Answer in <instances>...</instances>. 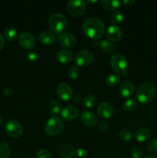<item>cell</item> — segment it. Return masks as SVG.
I'll return each mask as SVG.
<instances>
[{
  "mask_svg": "<svg viewBox=\"0 0 157 158\" xmlns=\"http://www.w3.org/2000/svg\"><path fill=\"white\" fill-rule=\"evenodd\" d=\"M119 92L123 97H131L135 92V86L131 82L125 81L120 86Z\"/></svg>",
  "mask_w": 157,
  "mask_h": 158,
  "instance_id": "e0dca14e",
  "label": "cell"
},
{
  "mask_svg": "<svg viewBox=\"0 0 157 158\" xmlns=\"http://www.w3.org/2000/svg\"><path fill=\"white\" fill-rule=\"evenodd\" d=\"M120 80H121V78H120L119 76L115 73H111L106 77V83L109 86L113 87V86H117L119 83Z\"/></svg>",
  "mask_w": 157,
  "mask_h": 158,
  "instance_id": "d4e9b609",
  "label": "cell"
},
{
  "mask_svg": "<svg viewBox=\"0 0 157 158\" xmlns=\"http://www.w3.org/2000/svg\"><path fill=\"white\" fill-rule=\"evenodd\" d=\"M58 42L61 46L66 48H72L76 44V38L72 33L69 32H64L60 33L58 36Z\"/></svg>",
  "mask_w": 157,
  "mask_h": 158,
  "instance_id": "8fae6325",
  "label": "cell"
},
{
  "mask_svg": "<svg viewBox=\"0 0 157 158\" xmlns=\"http://www.w3.org/2000/svg\"><path fill=\"white\" fill-rule=\"evenodd\" d=\"M110 66L118 73H125L128 67V61L125 56L121 53H115L111 56Z\"/></svg>",
  "mask_w": 157,
  "mask_h": 158,
  "instance_id": "5b68a950",
  "label": "cell"
},
{
  "mask_svg": "<svg viewBox=\"0 0 157 158\" xmlns=\"http://www.w3.org/2000/svg\"><path fill=\"white\" fill-rule=\"evenodd\" d=\"M120 2L118 0H102L101 5L103 8L109 11H116L119 8Z\"/></svg>",
  "mask_w": 157,
  "mask_h": 158,
  "instance_id": "7402d4cb",
  "label": "cell"
},
{
  "mask_svg": "<svg viewBox=\"0 0 157 158\" xmlns=\"http://www.w3.org/2000/svg\"><path fill=\"white\" fill-rule=\"evenodd\" d=\"M36 158H52V154L48 150L42 149L37 152Z\"/></svg>",
  "mask_w": 157,
  "mask_h": 158,
  "instance_id": "d6a6232c",
  "label": "cell"
},
{
  "mask_svg": "<svg viewBox=\"0 0 157 158\" xmlns=\"http://www.w3.org/2000/svg\"><path fill=\"white\" fill-rule=\"evenodd\" d=\"M61 115L66 120H74L78 115V107L74 105H68L63 108L61 112Z\"/></svg>",
  "mask_w": 157,
  "mask_h": 158,
  "instance_id": "2e32d148",
  "label": "cell"
},
{
  "mask_svg": "<svg viewBox=\"0 0 157 158\" xmlns=\"http://www.w3.org/2000/svg\"><path fill=\"white\" fill-rule=\"evenodd\" d=\"M2 123H3V120H2V118L1 116H0V126L2 124Z\"/></svg>",
  "mask_w": 157,
  "mask_h": 158,
  "instance_id": "7bdbcfd3",
  "label": "cell"
},
{
  "mask_svg": "<svg viewBox=\"0 0 157 158\" xmlns=\"http://www.w3.org/2000/svg\"><path fill=\"white\" fill-rule=\"evenodd\" d=\"M56 94L60 99L64 101H68L72 97V87L66 83H61L57 86Z\"/></svg>",
  "mask_w": 157,
  "mask_h": 158,
  "instance_id": "7c38bea8",
  "label": "cell"
},
{
  "mask_svg": "<svg viewBox=\"0 0 157 158\" xmlns=\"http://www.w3.org/2000/svg\"><path fill=\"white\" fill-rule=\"evenodd\" d=\"M88 2H89V3H93V2H96V1H88Z\"/></svg>",
  "mask_w": 157,
  "mask_h": 158,
  "instance_id": "ee69618b",
  "label": "cell"
},
{
  "mask_svg": "<svg viewBox=\"0 0 157 158\" xmlns=\"http://www.w3.org/2000/svg\"><path fill=\"white\" fill-rule=\"evenodd\" d=\"M135 2V0H123V3L126 6H131Z\"/></svg>",
  "mask_w": 157,
  "mask_h": 158,
  "instance_id": "f35d334b",
  "label": "cell"
},
{
  "mask_svg": "<svg viewBox=\"0 0 157 158\" xmlns=\"http://www.w3.org/2000/svg\"><path fill=\"white\" fill-rule=\"evenodd\" d=\"M68 21L65 15L61 13H54L49 16L48 25L55 33H60L66 29Z\"/></svg>",
  "mask_w": 157,
  "mask_h": 158,
  "instance_id": "3957f363",
  "label": "cell"
},
{
  "mask_svg": "<svg viewBox=\"0 0 157 158\" xmlns=\"http://www.w3.org/2000/svg\"><path fill=\"white\" fill-rule=\"evenodd\" d=\"M100 48L106 54H110L114 51V45L109 40H103L100 43Z\"/></svg>",
  "mask_w": 157,
  "mask_h": 158,
  "instance_id": "4316f807",
  "label": "cell"
},
{
  "mask_svg": "<svg viewBox=\"0 0 157 158\" xmlns=\"http://www.w3.org/2000/svg\"><path fill=\"white\" fill-rule=\"evenodd\" d=\"M4 37L8 41H13L18 37V31L15 28H8L4 31Z\"/></svg>",
  "mask_w": 157,
  "mask_h": 158,
  "instance_id": "484cf974",
  "label": "cell"
},
{
  "mask_svg": "<svg viewBox=\"0 0 157 158\" xmlns=\"http://www.w3.org/2000/svg\"><path fill=\"white\" fill-rule=\"evenodd\" d=\"M83 30L85 35L89 39L99 40L104 35V23L97 17H89L83 22Z\"/></svg>",
  "mask_w": 157,
  "mask_h": 158,
  "instance_id": "6da1fadb",
  "label": "cell"
},
{
  "mask_svg": "<svg viewBox=\"0 0 157 158\" xmlns=\"http://www.w3.org/2000/svg\"><path fill=\"white\" fill-rule=\"evenodd\" d=\"M56 58L60 63H69L73 59V53L69 49H60L57 52Z\"/></svg>",
  "mask_w": 157,
  "mask_h": 158,
  "instance_id": "ac0fdd59",
  "label": "cell"
},
{
  "mask_svg": "<svg viewBox=\"0 0 157 158\" xmlns=\"http://www.w3.org/2000/svg\"><path fill=\"white\" fill-rule=\"evenodd\" d=\"M18 43L22 47L27 49H31L35 46V39L32 33L28 32H22L18 36Z\"/></svg>",
  "mask_w": 157,
  "mask_h": 158,
  "instance_id": "30bf717a",
  "label": "cell"
},
{
  "mask_svg": "<svg viewBox=\"0 0 157 158\" xmlns=\"http://www.w3.org/2000/svg\"><path fill=\"white\" fill-rule=\"evenodd\" d=\"M99 116L103 119H109L113 115L114 110L112 105L107 102H103L97 108Z\"/></svg>",
  "mask_w": 157,
  "mask_h": 158,
  "instance_id": "5bb4252c",
  "label": "cell"
},
{
  "mask_svg": "<svg viewBox=\"0 0 157 158\" xmlns=\"http://www.w3.org/2000/svg\"><path fill=\"white\" fill-rule=\"evenodd\" d=\"M72 100H73V102L75 104H79L82 101V98L80 97H78V96H75V97L72 98Z\"/></svg>",
  "mask_w": 157,
  "mask_h": 158,
  "instance_id": "ab89813d",
  "label": "cell"
},
{
  "mask_svg": "<svg viewBox=\"0 0 157 158\" xmlns=\"http://www.w3.org/2000/svg\"><path fill=\"white\" fill-rule=\"evenodd\" d=\"M6 131L7 134L10 137H14V138H18L21 137L23 133V127L21 123L18 121L15 120H9L6 123Z\"/></svg>",
  "mask_w": 157,
  "mask_h": 158,
  "instance_id": "52a82bcc",
  "label": "cell"
},
{
  "mask_svg": "<svg viewBox=\"0 0 157 158\" xmlns=\"http://www.w3.org/2000/svg\"><path fill=\"white\" fill-rule=\"evenodd\" d=\"M59 155L63 158H72L75 154V151L72 146L66 143H60L57 146Z\"/></svg>",
  "mask_w": 157,
  "mask_h": 158,
  "instance_id": "9a60e30c",
  "label": "cell"
},
{
  "mask_svg": "<svg viewBox=\"0 0 157 158\" xmlns=\"http://www.w3.org/2000/svg\"><path fill=\"white\" fill-rule=\"evenodd\" d=\"M146 149L151 154H157V139L150 140L146 143Z\"/></svg>",
  "mask_w": 157,
  "mask_h": 158,
  "instance_id": "f546056e",
  "label": "cell"
},
{
  "mask_svg": "<svg viewBox=\"0 0 157 158\" xmlns=\"http://www.w3.org/2000/svg\"><path fill=\"white\" fill-rule=\"evenodd\" d=\"M151 137V131L149 128L141 127L139 128L135 133V138L137 141L143 143L147 141Z\"/></svg>",
  "mask_w": 157,
  "mask_h": 158,
  "instance_id": "d6986e66",
  "label": "cell"
},
{
  "mask_svg": "<svg viewBox=\"0 0 157 158\" xmlns=\"http://www.w3.org/2000/svg\"><path fill=\"white\" fill-rule=\"evenodd\" d=\"M27 57H28V60H29L30 62L32 63H35V62L37 61L38 58V55L36 51H34V50H30L27 54Z\"/></svg>",
  "mask_w": 157,
  "mask_h": 158,
  "instance_id": "e575fe53",
  "label": "cell"
},
{
  "mask_svg": "<svg viewBox=\"0 0 157 158\" xmlns=\"http://www.w3.org/2000/svg\"><path fill=\"white\" fill-rule=\"evenodd\" d=\"M68 75L71 79H77L79 75V69L77 66L72 65L68 69Z\"/></svg>",
  "mask_w": 157,
  "mask_h": 158,
  "instance_id": "4dcf8cb0",
  "label": "cell"
},
{
  "mask_svg": "<svg viewBox=\"0 0 157 158\" xmlns=\"http://www.w3.org/2000/svg\"><path fill=\"white\" fill-rule=\"evenodd\" d=\"M64 123L62 119L57 116H52L46 122L45 131L49 136L55 137L62 131Z\"/></svg>",
  "mask_w": 157,
  "mask_h": 158,
  "instance_id": "277c9868",
  "label": "cell"
},
{
  "mask_svg": "<svg viewBox=\"0 0 157 158\" xmlns=\"http://www.w3.org/2000/svg\"><path fill=\"white\" fill-rule=\"evenodd\" d=\"M14 93V89L12 87H7L3 90V94L6 97H9V96L12 95Z\"/></svg>",
  "mask_w": 157,
  "mask_h": 158,
  "instance_id": "74e56055",
  "label": "cell"
},
{
  "mask_svg": "<svg viewBox=\"0 0 157 158\" xmlns=\"http://www.w3.org/2000/svg\"><path fill=\"white\" fill-rule=\"evenodd\" d=\"M11 154V148L9 143L0 141V158H9Z\"/></svg>",
  "mask_w": 157,
  "mask_h": 158,
  "instance_id": "cb8c5ba5",
  "label": "cell"
},
{
  "mask_svg": "<svg viewBox=\"0 0 157 158\" xmlns=\"http://www.w3.org/2000/svg\"><path fill=\"white\" fill-rule=\"evenodd\" d=\"M48 106H49V114L52 116L59 114L61 111V103L55 98H52L49 100Z\"/></svg>",
  "mask_w": 157,
  "mask_h": 158,
  "instance_id": "44dd1931",
  "label": "cell"
},
{
  "mask_svg": "<svg viewBox=\"0 0 157 158\" xmlns=\"http://www.w3.org/2000/svg\"><path fill=\"white\" fill-rule=\"evenodd\" d=\"M67 10L71 15L80 17L86 10V3L82 0H70L67 3Z\"/></svg>",
  "mask_w": 157,
  "mask_h": 158,
  "instance_id": "8992f818",
  "label": "cell"
},
{
  "mask_svg": "<svg viewBox=\"0 0 157 158\" xmlns=\"http://www.w3.org/2000/svg\"><path fill=\"white\" fill-rule=\"evenodd\" d=\"M138 107V102L134 99H128L123 103V108L127 112H134Z\"/></svg>",
  "mask_w": 157,
  "mask_h": 158,
  "instance_id": "603a6c76",
  "label": "cell"
},
{
  "mask_svg": "<svg viewBox=\"0 0 157 158\" xmlns=\"http://www.w3.org/2000/svg\"><path fill=\"white\" fill-rule=\"evenodd\" d=\"M131 156L132 158H142L143 156V152L140 148H133L131 150Z\"/></svg>",
  "mask_w": 157,
  "mask_h": 158,
  "instance_id": "836d02e7",
  "label": "cell"
},
{
  "mask_svg": "<svg viewBox=\"0 0 157 158\" xmlns=\"http://www.w3.org/2000/svg\"><path fill=\"white\" fill-rule=\"evenodd\" d=\"M95 97H94L92 94H89V95L86 96L84 98V105L88 108H91L92 106H94V105L95 104Z\"/></svg>",
  "mask_w": 157,
  "mask_h": 158,
  "instance_id": "1f68e13d",
  "label": "cell"
},
{
  "mask_svg": "<svg viewBox=\"0 0 157 158\" xmlns=\"http://www.w3.org/2000/svg\"><path fill=\"white\" fill-rule=\"evenodd\" d=\"M75 60L78 66H88L94 61V55L91 51L81 50L76 54Z\"/></svg>",
  "mask_w": 157,
  "mask_h": 158,
  "instance_id": "ba28073f",
  "label": "cell"
},
{
  "mask_svg": "<svg viewBox=\"0 0 157 158\" xmlns=\"http://www.w3.org/2000/svg\"><path fill=\"white\" fill-rule=\"evenodd\" d=\"M110 20L112 23H114V25H118L124 20V15L122 12L115 11V12L111 14Z\"/></svg>",
  "mask_w": 157,
  "mask_h": 158,
  "instance_id": "83f0119b",
  "label": "cell"
},
{
  "mask_svg": "<svg viewBox=\"0 0 157 158\" xmlns=\"http://www.w3.org/2000/svg\"><path fill=\"white\" fill-rule=\"evenodd\" d=\"M156 96V88L151 83H144L139 86L135 97L139 103L143 104L149 103L155 99Z\"/></svg>",
  "mask_w": 157,
  "mask_h": 158,
  "instance_id": "7a4b0ae2",
  "label": "cell"
},
{
  "mask_svg": "<svg viewBox=\"0 0 157 158\" xmlns=\"http://www.w3.org/2000/svg\"><path fill=\"white\" fill-rule=\"evenodd\" d=\"M55 35L53 32L49 30H44L39 34V40L44 45H50L55 41Z\"/></svg>",
  "mask_w": 157,
  "mask_h": 158,
  "instance_id": "ffe728a7",
  "label": "cell"
},
{
  "mask_svg": "<svg viewBox=\"0 0 157 158\" xmlns=\"http://www.w3.org/2000/svg\"><path fill=\"white\" fill-rule=\"evenodd\" d=\"M144 158H157V156L155 155H148L146 157H145Z\"/></svg>",
  "mask_w": 157,
  "mask_h": 158,
  "instance_id": "b9f144b4",
  "label": "cell"
},
{
  "mask_svg": "<svg viewBox=\"0 0 157 158\" xmlns=\"http://www.w3.org/2000/svg\"><path fill=\"white\" fill-rule=\"evenodd\" d=\"M119 137L123 141H129L132 138V132L129 129H123L119 133Z\"/></svg>",
  "mask_w": 157,
  "mask_h": 158,
  "instance_id": "f1b7e54d",
  "label": "cell"
},
{
  "mask_svg": "<svg viewBox=\"0 0 157 158\" xmlns=\"http://www.w3.org/2000/svg\"><path fill=\"white\" fill-rule=\"evenodd\" d=\"M82 123L88 127H93L97 123V117L93 112L90 110H84L80 115Z\"/></svg>",
  "mask_w": 157,
  "mask_h": 158,
  "instance_id": "4fadbf2b",
  "label": "cell"
},
{
  "mask_svg": "<svg viewBox=\"0 0 157 158\" xmlns=\"http://www.w3.org/2000/svg\"><path fill=\"white\" fill-rule=\"evenodd\" d=\"M75 154H76L77 157H80V158H84L87 156L88 154V151L87 150L85 149V148H80L78 149H77L75 151Z\"/></svg>",
  "mask_w": 157,
  "mask_h": 158,
  "instance_id": "8d00e7d4",
  "label": "cell"
},
{
  "mask_svg": "<svg viewBox=\"0 0 157 158\" xmlns=\"http://www.w3.org/2000/svg\"><path fill=\"white\" fill-rule=\"evenodd\" d=\"M4 45H5V39L4 37L2 35V34L0 33V51L2 49V48L4 47Z\"/></svg>",
  "mask_w": 157,
  "mask_h": 158,
  "instance_id": "60d3db41",
  "label": "cell"
},
{
  "mask_svg": "<svg viewBox=\"0 0 157 158\" xmlns=\"http://www.w3.org/2000/svg\"><path fill=\"white\" fill-rule=\"evenodd\" d=\"M106 36L111 43H118L123 39V30L117 25H111L107 28Z\"/></svg>",
  "mask_w": 157,
  "mask_h": 158,
  "instance_id": "9c48e42d",
  "label": "cell"
},
{
  "mask_svg": "<svg viewBox=\"0 0 157 158\" xmlns=\"http://www.w3.org/2000/svg\"><path fill=\"white\" fill-rule=\"evenodd\" d=\"M98 128L100 131H102V132H105V131H107L108 128H109V123L105 120H102V121H100L99 123L98 124Z\"/></svg>",
  "mask_w": 157,
  "mask_h": 158,
  "instance_id": "d590c367",
  "label": "cell"
}]
</instances>
